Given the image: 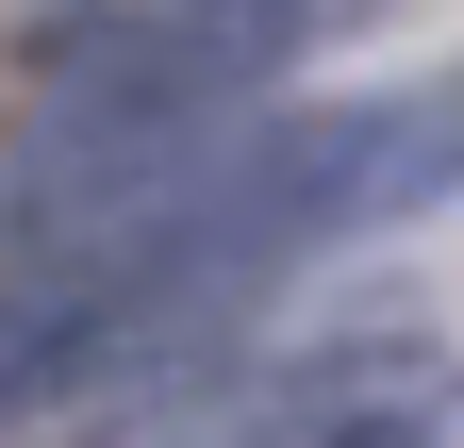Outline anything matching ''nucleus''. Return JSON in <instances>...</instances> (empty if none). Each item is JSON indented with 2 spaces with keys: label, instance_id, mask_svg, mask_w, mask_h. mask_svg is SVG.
<instances>
[{
  "label": "nucleus",
  "instance_id": "1",
  "mask_svg": "<svg viewBox=\"0 0 464 448\" xmlns=\"http://www.w3.org/2000/svg\"><path fill=\"white\" fill-rule=\"evenodd\" d=\"M464 200V83H398V100H299V117H232L199 166V266L266 283L282 249H348L398 216Z\"/></svg>",
  "mask_w": 464,
  "mask_h": 448
},
{
  "label": "nucleus",
  "instance_id": "2",
  "mask_svg": "<svg viewBox=\"0 0 464 448\" xmlns=\"http://www.w3.org/2000/svg\"><path fill=\"white\" fill-rule=\"evenodd\" d=\"M232 299L249 283H199V266H17L0 283V432L133 399V382H199Z\"/></svg>",
  "mask_w": 464,
  "mask_h": 448
},
{
  "label": "nucleus",
  "instance_id": "3",
  "mask_svg": "<svg viewBox=\"0 0 464 448\" xmlns=\"http://www.w3.org/2000/svg\"><path fill=\"white\" fill-rule=\"evenodd\" d=\"M150 448H464V349L431 332H332V349L166 382Z\"/></svg>",
  "mask_w": 464,
  "mask_h": 448
},
{
  "label": "nucleus",
  "instance_id": "4",
  "mask_svg": "<svg viewBox=\"0 0 464 448\" xmlns=\"http://www.w3.org/2000/svg\"><path fill=\"white\" fill-rule=\"evenodd\" d=\"M34 17H100V0H34Z\"/></svg>",
  "mask_w": 464,
  "mask_h": 448
}]
</instances>
